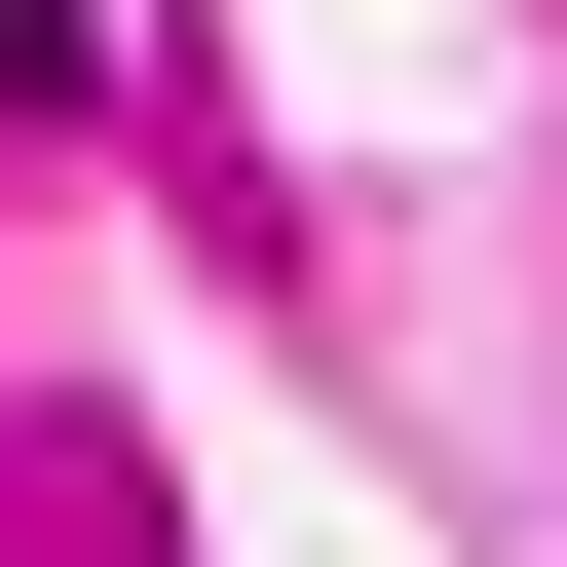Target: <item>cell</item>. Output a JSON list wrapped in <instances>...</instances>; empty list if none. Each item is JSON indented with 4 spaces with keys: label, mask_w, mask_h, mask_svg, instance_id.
I'll return each mask as SVG.
<instances>
[{
    "label": "cell",
    "mask_w": 567,
    "mask_h": 567,
    "mask_svg": "<svg viewBox=\"0 0 567 567\" xmlns=\"http://www.w3.org/2000/svg\"><path fill=\"white\" fill-rule=\"evenodd\" d=\"M0 114H76V0H0Z\"/></svg>",
    "instance_id": "obj_1"
}]
</instances>
